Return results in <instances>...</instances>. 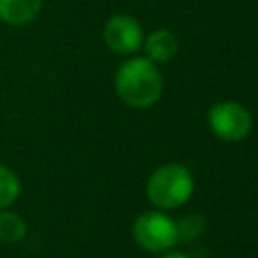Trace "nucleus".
<instances>
[{"instance_id":"nucleus-3","label":"nucleus","mask_w":258,"mask_h":258,"mask_svg":"<svg viewBox=\"0 0 258 258\" xmlns=\"http://www.w3.org/2000/svg\"><path fill=\"white\" fill-rule=\"evenodd\" d=\"M208 127L210 131L228 143L242 141L252 129V117L246 107L236 101H222L216 103L208 111Z\"/></svg>"},{"instance_id":"nucleus-2","label":"nucleus","mask_w":258,"mask_h":258,"mask_svg":"<svg viewBox=\"0 0 258 258\" xmlns=\"http://www.w3.org/2000/svg\"><path fill=\"white\" fill-rule=\"evenodd\" d=\"M194 194V177L187 167L179 163H165L157 167L147 181V198L161 210L183 206Z\"/></svg>"},{"instance_id":"nucleus-1","label":"nucleus","mask_w":258,"mask_h":258,"mask_svg":"<svg viewBox=\"0 0 258 258\" xmlns=\"http://www.w3.org/2000/svg\"><path fill=\"white\" fill-rule=\"evenodd\" d=\"M115 89L123 103L135 109H143L161 97L163 79L153 60L147 56H135L117 69Z\"/></svg>"},{"instance_id":"nucleus-9","label":"nucleus","mask_w":258,"mask_h":258,"mask_svg":"<svg viewBox=\"0 0 258 258\" xmlns=\"http://www.w3.org/2000/svg\"><path fill=\"white\" fill-rule=\"evenodd\" d=\"M20 194V181L16 173L4 165H0V210L8 208Z\"/></svg>"},{"instance_id":"nucleus-10","label":"nucleus","mask_w":258,"mask_h":258,"mask_svg":"<svg viewBox=\"0 0 258 258\" xmlns=\"http://www.w3.org/2000/svg\"><path fill=\"white\" fill-rule=\"evenodd\" d=\"M161 258H187V256L181 254V252H167V254H163Z\"/></svg>"},{"instance_id":"nucleus-6","label":"nucleus","mask_w":258,"mask_h":258,"mask_svg":"<svg viewBox=\"0 0 258 258\" xmlns=\"http://www.w3.org/2000/svg\"><path fill=\"white\" fill-rule=\"evenodd\" d=\"M145 52L147 58L153 62H167L175 56L177 52V38L171 30L167 28H159L153 30L147 38H145Z\"/></svg>"},{"instance_id":"nucleus-7","label":"nucleus","mask_w":258,"mask_h":258,"mask_svg":"<svg viewBox=\"0 0 258 258\" xmlns=\"http://www.w3.org/2000/svg\"><path fill=\"white\" fill-rule=\"evenodd\" d=\"M42 0H0V20L8 24H26L38 16Z\"/></svg>"},{"instance_id":"nucleus-5","label":"nucleus","mask_w":258,"mask_h":258,"mask_svg":"<svg viewBox=\"0 0 258 258\" xmlns=\"http://www.w3.org/2000/svg\"><path fill=\"white\" fill-rule=\"evenodd\" d=\"M105 44L117 54H131L143 44L141 24L129 14H115L103 28Z\"/></svg>"},{"instance_id":"nucleus-4","label":"nucleus","mask_w":258,"mask_h":258,"mask_svg":"<svg viewBox=\"0 0 258 258\" xmlns=\"http://www.w3.org/2000/svg\"><path fill=\"white\" fill-rule=\"evenodd\" d=\"M135 242L147 252L169 250L177 242V224L161 212H145L133 224Z\"/></svg>"},{"instance_id":"nucleus-8","label":"nucleus","mask_w":258,"mask_h":258,"mask_svg":"<svg viewBox=\"0 0 258 258\" xmlns=\"http://www.w3.org/2000/svg\"><path fill=\"white\" fill-rule=\"evenodd\" d=\"M26 234L24 220L14 212H0V240L2 242H18Z\"/></svg>"}]
</instances>
